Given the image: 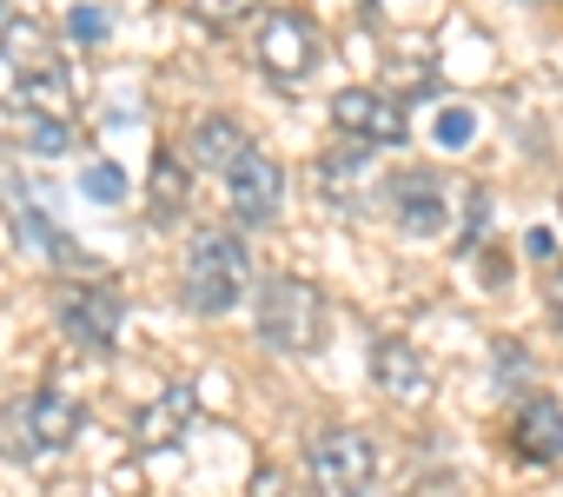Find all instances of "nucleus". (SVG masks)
I'll return each instance as SVG.
<instances>
[{
  "label": "nucleus",
  "instance_id": "nucleus-10",
  "mask_svg": "<svg viewBox=\"0 0 563 497\" xmlns=\"http://www.w3.org/2000/svg\"><path fill=\"white\" fill-rule=\"evenodd\" d=\"M372 372H378V391H385L391 405H424V398H431V372H424V358H418L405 339H378Z\"/></svg>",
  "mask_w": 563,
  "mask_h": 497
},
{
  "label": "nucleus",
  "instance_id": "nucleus-8",
  "mask_svg": "<svg viewBox=\"0 0 563 497\" xmlns=\"http://www.w3.org/2000/svg\"><path fill=\"white\" fill-rule=\"evenodd\" d=\"M332 126H339L345 140H358V146H398V140L411 133L405 107L385 100V93H372V87H345V93L332 100Z\"/></svg>",
  "mask_w": 563,
  "mask_h": 497
},
{
  "label": "nucleus",
  "instance_id": "nucleus-11",
  "mask_svg": "<svg viewBox=\"0 0 563 497\" xmlns=\"http://www.w3.org/2000/svg\"><path fill=\"white\" fill-rule=\"evenodd\" d=\"M510 444L530 464H556L563 457V405L556 398H523L517 405V424H510Z\"/></svg>",
  "mask_w": 563,
  "mask_h": 497
},
{
  "label": "nucleus",
  "instance_id": "nucleus-13",
  "mask_svg": "<svg viewBox=\"0 0 563 497\" xmlns=\"http://www.w3.org/2000/svg\"><path fill=\"white\" fill-rule=\"evenodd\" d=\"M192 411H199V398H192V385H173L159 405H146L140 418H133V438L140 444H173L186 424H192Z\"/></svg>",
  "mask_w": 563,
  "mask_h": 497
},
{
  "label": "nucleus",
  "instance_id": "nucleus-3",
  "mask_svg": "<svg viewBox=\"0 0 563 497\" xmlns=\"http://www.w3.org/2000/svg\"><path fill=\"white\" fill-rule=\"evenodd\" d=\"M258 339L272 352H319L325 339V299L306 279H272L258 299Z\"/></svg>",
  "mask_w": 563,
  "mask_h": 497
},
{
  "label": "nucleus",
  "instance_id": "nucleus-16",
  "mask_svg": "<svg viewBox=\"0 0 563 497\" xmlns=\"http://www.w3.org/2000/svg\"><path fill=\"white\" fill-rule=\"evenodd\" d=\"M477 140V113L471 107H444L438 113V146H471Z\"/></svg>",
  "mask_w": 563,
  "mask_h": 497
},
{
  "label": "nucleus",
  "instance_id": "nucleus-12",
  "mask_svg": "<svg viewBox=\"0 0 563 497\" xmlns=\"http://www.w3.org/2000/svg\"><path fill=\"white\" fill-rule=\"evenodd\" d=\"M245 146H252V140H245V126H239V120H225V113L192 120V140H186V153H192V166H199V173H232V159H239Z\"/></svg>",
  "mask_w": 563,
  "mask_h": 497
},
{
  "label": "nucleus",
  "instance_id": "nucleus-9",
  "mask_svg": "<svg viewBox=\"0 0 563 497\" xmlns=\"http://www.w3.org/2000/svg\"><path fill=\"white\" fill-rule=\"evenodd\" d=\"M391 219H398L411 239L444 232V186H438L431 173H398V179H391Z\"/></svg>",
  "mask_w": 563,
  "mask_h": 497
},
{
  "label": "nucleus",
  "instance_id": "nucleus-18",
  "mask_svg": "<svg viewBox=\"0 0 563 497\" xmlns=\"http://www.w3.org/2000/svg\"><path fill=\"white\" fill-rule=\"evenodd\" d=\"M245 497H292V477H286V471H272V464H258L252 484H245Z\"/></svg>",
  "mask_w": 563,
  "mask_h": 497
},
{
  "label": "nucleus",
  "instance_id": "nucleus-6",
  "mask_svg": "<svg viewBox=\"0 0 563 497\" xmlns=\"http://www.w3.org/2000/svg\"><path fill=\"white\" fill-rule=\"evenodd\" d=\"M54 319H60V332H67L74 345L107 352V345L120 339V292L100 286V279H67V286L54 292Z\"/></svg>",
  "mask_w": 563,
  "mask_h": 497
},
{
  "label": "nucleus",
  "instance_id": "nucleus-4",
  "mask_svg": "<svg viewBox=\"0 0 563 497\" xmlns=\"http://www.w3.org/2000/svg\"><path fill=\"white\" fill-rule=\"evenodd\" d=\"M325 60V34L299 14V8H272L258 21V67L278 80V87H306Z\"/></svg>",
  "mask_w": 563,
  "mask_h": 497
},
{
  "label": "nucleus",
  "instance_id": "nucleus-21",
  "mask_svg": "<svg viewBox=\"0 0 563 497\" xmlns=\"http://www.w3.org/2000/svg\"><path fill=\"white\" fill-rule=\"evenodd\" d=\"M543 306H550V319L563 325V266H556V273H550V286H543Z\"/></svg>",
  "mask_w": 563,
  "mask_h": 497
},
{
  "label": "nucleus",
  "instance_id": "nucleus-15",
  "mask_svg": "<svg viewBox=\"0 0 563 497\" xmlns=\"http://www.w3.org/2000/svg\"><path fill=\"white\" fill-rule=\"evenodd\" d=\"M80 192H87V199H100V206H120V199H126V173H120L113 159H100V166H87V173H80Z\"/></svg>",
  "mask_w": 563,
  "mask_h": 497
},
{
  "label": "nucleus",
  "instance_id": "nucleus-7",
  "mask_svg": "<svg viewBox=\"0 0 563 497\" xmlns=\"http://www.w3.org/2000/svg\"><path fill=\"white\" fill-rule=\"evenodd\" d=\"M225 192H232L239 225H272V219H278V199H286V173H278L272 153L245 146V153L232 159V173H225Z\"/></svg>",
  "mask_w": 563,
  "mask_h": 497
},
{
  "label": "nucleus",
  "instance_id": "nucleus-5",
  "mask_svg": "<svg viewBox=\"0 0 563 497\" xmlns=\"http://www.w3.org/2000/svg\"><path fill=\"white\" fill-rule=\"evenodd\" d=\"M306 464H312V490H319V497H372L378 451H372L365 431H352V424L319 431L312 451H306Z\"/></svg>",
  "mask_w": 563,
  "mask_h": 497
},
{
  "label": "nucleus",
  "instance_id": "nucleus-22",
  "mask_svg": "<svg viewBox=\"0 0 563 497\" xmlns=\"http://www.w3.org/2000/svg\"><path fill=\"white\" fill-rule=\"evenodd\" d=\"M8 21H14V14H8V0H0V27H8Z\"/></svg>",
  "mask_w": 563,
  "mask_h": 497
},
{
  "label": "nucleus",
  "instance_id": "nucleus-19",
  "mask_svg": "<svg viewBox=\"0 0 563 497\" xmlns=\"http://www.w3.org/2000/svg\"><path fill=\"white\" fill-rule=\"evenodd\" d=\"M74 34H80V41H100V34H107V14H100V8H74Z\"/></svg>",
  "mask_w": 563,
  "mask_h": 497
},
{
  "label": "nucleus",
  "instance_id": "nucleus-20",
  "mask_svg": "<svg viewBox=\"0 0 563 497\" xmlns=\"http://www.w3.org/2000/svg\"><path fill=\"white\" fill-rule=\"evenodd\" d=\"M497 378H523V345H497Z\"/></svg>",
  "mask_w": 563,
  "mask_h": 497
},
{
  "label": "nucleus",
  "instance_id": "nucleus-14",
  "mask_svg": "<svg viewBox=\"0 0 563 497\" xmlns=\"http://www.w3.org/2000/svg\"><path fill=\"white\" fill-rule=\"evenodd\" d=\"M186 173H192V159H179V153H159V159H153V179H146V212H153V225H173V219L186 212Z\"/></svg>",
  "mask_w": 563,
  "mask_h": 497
},
{
  "label": "nucleus",
  "instance_id": "nucleus-2",
  "mask_svg": "<svg viewBox=\"0 0 563 497\" xmlns=\"http://www.w3.org/2000/svg\"><path fill=\"white\" fill-rule=\"evenodd\" d=\"M80 438V405L60 391H27L0 405V451L8 457H54Z\"/></svg>",
  "mask_w": 563,
  "mask_h": 497
},
{
  "label": "nucleus",
  "instance_id": "nucleus-17",
  "mask_svg": "<svg viewBox=\"0 0 563 497\" xmlns=\"http://www.w3.org/2000/svg\"><path fill=\"white\" fill-rule=\"evenodd\" d=\"M252 8H258V0H192V14L212 21V27H232V21H245Z\"/></svg>",
  "mask_w": 563,
  "mask_h": 497
},
{
  "label": "nucleus",
  "instance_id": "nucleus-1",
  "mask_svg": "<svg viewBox=\"0 0 563 497\" xmlns=\"http://www.w3.org/2000/svg\"><path fill=\"white\" fill-rule=\"evenodd\" d=\"M179 299L206 319L232 312L245 299V245L232 232H199L192 253H186V279H179Z\"/></svg>",
  "mask_w": 563,
  "mask_h": 497
}]
</instances>
